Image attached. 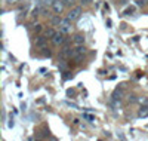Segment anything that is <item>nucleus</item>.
<instances>
[{
	"mask_svg": "<svg viewBox=\"0 0 148 141\" xmlns=\"http://www.w3.org/2000/svg\"><path fill=\"white\" fill-rule=\"evenodd\" d=\"M83 15V6H80V5H76V6H73L70 10H68V14H67V18L70 19V21H77V19H80V17Z\"/></svg>",
	"mask_w": 148,
	"mask_h": 141,
	"instance_id": "f257e3e1",
	"label": "nucleus"
},
{
	"mask_svg": "<svg viewBox=\"0 0 148 141\" xmlns=\"http://www.w3.org/2000/svg\"><path fill=\"white\" fill-rule=\"evenodd\" d=\"M59 31H62V33H65V34H70V33H73V28H74V25H73V21H70L67 17L65 18H62V22L59 24Z\"/></svg>",
	"mask_w": 148,
	"mask_h": 141,
	"instance_id": "f03ea898",
	"label": "nucleus"
},
{
	"mask_svg": "<svg viewBox=\"0 0 148 141\" xmlns=\"http://www.w3.org/2000/svg\"><path fill=\"white\" fill-rule=\"evenodd\" d=\"M52 43L55 45V46H62L64 43H65V40H67V37H65V33H62V31H56V34L52 37Z\"/></svg>",
	"mask_w": 148,
	"mask_h": 141,
	"instance_id": "7ed1b4c3",
	"label": "nucleus"
},
{
	"mask_svg": "<svg viewBox=\"0 0 148 141\" xmlns=\"http://www.w3.org/2000/svg\"><path fill=\"white\" fill-rule=\"evenodd\" d=\"M64 9H65V5H64L62 0H56V2L53 3V6L51 8V10L53 12V14H56V15H61L64 12Z\"/></svg>",
	"mask_w": 148,
	"mask_h": 141,
	"instance_id": "20e7f679",
	"label": "nucleus"
},
{
	"mask_svg": "<svg viewBox=\"0 0 148 141\" xmlns=\"http://www.w3.org/2000/svg\"><path fill=\"white\" fill-rule=\"evenodd\" d=\"M34 43H36V46H37V48L43 49V48H46L47 37H46V36H36V40H34Z\"/></svg>",
	"mask_w": 148,
	"mask_h": 141,
	"instance_id": "39448f33",
	"label": "nucleus"
},
{
	"mask_svg": "<svg viewBox=\"0 0 148 141\" xmlns=\"http://www.w3.org/2000/svg\"><path fill=\"white\" fill-rule=\"evenodd\" d=\"M84 40H86V37H84V34H82V33L74 34V37H73V42L76 43V45H84Z\"/></svg>",
	"mask_w": 148,
	"mask_h": 141,
	"instance_id": "423d86ee",
	"label": "nucleus"
},
{
	"mask_svg": "<svg viewBox=\"0 0 148 141\" xmlns=\"http://www.w3.org/2000/svg\"><path fill=\"white\" fill-rule=\"evenodd\" d=\"M62 22V18H61V15H53L52 18H51V25L52 27H59V24Z\"/></svg>",
	"mask_w": 148,
	"mask_h": 141,
	"instance_id": "0eeeda50",
	"label": "nucleus"
},
{
	"mask_svg": "<svg viewBox=\"0 0 148 141\" xmlns=\"http://www.w3.org/2000/svg\"><path fill=\"white\" fill-rule=\"evenodd\" d=\"M138 116L139 118H148V106H142L138 111Z\"/></svg>",
	"mask_w": 148,
	"mask_h": 141,
	"instance_id": "6e6552de",
	"label": "nucleus"
},
{
	"mask_svg": "<svg viewBox=\"0 0 148 141\" xmlns=\"http://www.w3.org/2000/svg\"><path fill=\"white\" fill-rule=\"evenodd\" d=\"M56 34V31H55V27H49L46 31H45V36L47 37V39H52V37Z\"/></svg>",
	"mask_w": 148,
	"mask_h": 141,
	"instance_id": "1a4fd4ad",
	"label": "nucleus"
},
{
	"mask_svg": "<svg viewBox=\"0 0 148 141\" xmlns=\"http://www.w3.org/2000/svg\"><path fill=\"white\" fill-rule=\"evenodd\" d=\"M74 52H76V55H84V54H86L84 45H77V48L74 49Z\"/></svg>",
	"mask_w": 148,
	"mask_h": 141,
	"instance_id": "9d476101",
	"label": "nucleus"
},
{
	"mask_svg": "<svg viewBox=\"0 0 148 141\" xmlns=\"http://www.w3.org/2000/svg\"><path fill=\"white\" fill-rule=\"evenodd\" d=\"M64 2V5H65V8H73V6H76V3H77V0H62Z\"/></svg>",
	"mask_w": 148,
	"mask_h": 141,
	"instance_id": "9b49d317",
	"label": "nucleus"
},
{
	"mask_svg": "<svg viewBox=\"0 0 148 141\" xmlns=\"http://www.w3.org/2000/svg\"><path fill=\"white\" fill-rule=\"evenodd\" d=\"M42 30H43L42 24H36V25H34V34H39V33H40Z\"/></svg>",
	"mask_w": 148,
	"mask_h": 141,
	"instance_id": "f8f14e48",
	"label": "nucleus"
},
{
	"mask_svg": "<svg viewBox=\"0 0 148 141\" xmlns=\"http://www.w3.org/2000/svg\"><path fill=\"white\" fill-rule=\"evenodd\" d=\"M92 5V0H80V6L86 8V6H90Z\"/></svg>",
	"mask_w": 148,
	"mask_h": 141,
	"instance_id": "ddd939ff",
	"label": "nucleus"
},
{
	"mask_svg": "<svg viewBox=\"0 0 148 141\" xmlns=\"http://www.w3.org/2000/svg\"><path fill=\"white\" fill-rule=\"evenodd\" d=\"M5 2V5H9V6H12V5H16V3H19L21 0H3Z\"/></svg>",
	"mask_w": 148,
	"mask_h": 141,
	"instance_id": "4468645a",
	"label": "nucleus"
},
{
	"mask_svg": "<svg viewBox=\"0 0 148 141\" xmlns=\"http://www.w3.org/2000/svg\"><path fill=\"white\" fill-rule=\"evenodd\" d=\"M55 2H56V0H45V6H47V8H52Z\"/></svg>",
	"mask_w": 148,
	"mask_h": 141,
	"instance_id": "2eb2a0df",
	"label": "nucleus"
},
{
	"mask_svg": "<svg viewBox=\"0 0 148 141\" xmlns=\"http://www.w3.org/2000/svg\"><path fill=\"white\" fill-rule=\"evenodd\" d=\"M121 95H123V92H121V91H116L113 97H114V100H120V98H121Z\"/></svg>",
	"mask_w": 148,
	"mask_h": 141,
	"instance_id": "dca6fc26",
	"label": "nucleus"
},
{
	"mask_svg": "<svg viewBox=\"0 0 148 141\" xmlns=\"http://www.w3.org/2000/svg\"><path fill=\"white\" fill-rule=\"evenodd\" d=\"M43 55H45V57H51L52 52H51V50H49L47 48H43Z\"/></svg>",
	"mask_w": 148,
	"mask_h": 141,
	"instance_id": "f3484780",
	"label": "nucleus"
},
{
	"mask_svg": "<svg viewBox=\"0 0 148 141\" xmlns=\"http://www.w3.org/2000/svg\"><path fill=\"white\" fill-rule=\"evenodd\" d=\"M138 101L141 102V104H145V106H148V98H138Z\"/></svg>",
	"mask_w": 148,
	"mask_h": 141,
	"instance_id": "a211bd4d",
	"label": "nucleus"
},
{
	"mask_svg": "<svg viewBox=\"0 0 148 141\" xmlns=\"http://www.w3.org/2000/svg\"><path fill=\"white\" fill-rule=\"evenodd\" d=\"M84 118L88 119L89 122H92V120H93V116H90V114H84Z\"/></svg>",
	"mask_w": 148,
	"mask_h": 141,
	"instance_id": "6ab92c4d",
	"label": "nucleus"
},
{
	"mask_svg": "<svg viewBox=\"0 0 148 141\" xmlns=\"http://www.w3.org/2000/svg\"><path fill=\"white\" fill-rule=\"evenodd\" d=\"M2 119H3V122H5V119H6V111H5V110L2 111Z\"/></svg>",
	"mask_w": 148,
	"mask_h": 141,
	"instance_id": "aec40b11",
	"label": "nucleus"
}]
</instances>
